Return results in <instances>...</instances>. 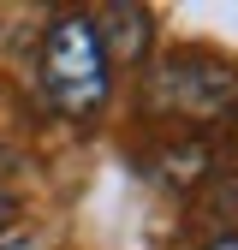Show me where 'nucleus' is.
Returning a JSON list of instances; mask_svg holds the SVG:
<instances>
[{"instance_id":"nucleus-3","label":"nucleus","mask_w":238,"mask_h":250,"mask_svg":"<svg viewBox=\"0 0 238 250\" xmlns=\"http://www.w3.org/2000/svg\"><path fill=\"white\" fill-rule=\"evenodd\" d=\"M96 30H101L107 60H143V48H149V12L143 6H113L107 18H96Z\"/></svg>"},{"instance_id":"nucleus-4","label":"nucleus","mask_w":238,"mask_h":250,"mask_svg":"<svg viewBox=\"0 0 238 250\" xmlns=\"http://www.w3.org/2000/svg\"><path fill=\"white\" fill-rule=\"evenodd\" d=\"M12 214H18V203H12V191H0V232L12 227Z\"/></svg>"},{"instance_id":"nucleus-5","label":"nucleus","mask_w":238,"mask_h":250,"mask_svg":"<svg viewBox=\"0 0 238 250\" xmlns=\"http://www.w3.org/2000/svg\"><path fill=\"white\" fill-rule=\"evenodd\" d=\"M202 250H238V232H232V238H208Z\"/></svg>"},{"instance_id":"nucleus-2","label":"nucleus","mask_w":238,"mask_h":250,"mask_svg":"<svg viewBox=\"0 0 238 250\" xmlns=\"http://www.w3.org/2000/svg\"><path fill=\"white\" fill-rule=\"evenodd\" d=\"M149 102L155 107H173L185 119H220L232 102H238V83L220 60H202V54H178L167 72L149 78Z\"/></svg>"},{"instance_id":"nucleus-6","label":"nucleus","mask_w":238,"mask_h":250,"mask_svg":"<svg viewBox=\"0 0 238 250\" xmlns=\"http://www.w3.org/2000/svg\"><path fill=\"white\" fill-rule=\"evenodd\" d=\"M0 250H36V238H12V244H0Z\"/></svg>"},{"instance_id":"nucleus-1","label":"nucleus","mask_w":238,"mask_h":250,"mask_svg":"<svg viewBox=\"0 0 238 250\" xmlns=\"http://www.w3.org/2000/svg\"><path fill=\"white\" fill-rule=\"evenodd\" d=\"M42 96L60 119L89 125L113 96V60L101 48V30L89 12H60L42 36Z\"/></svg>"}]
</instances>
